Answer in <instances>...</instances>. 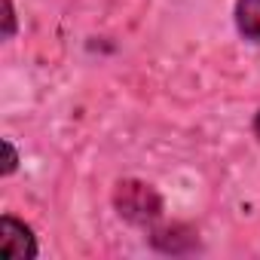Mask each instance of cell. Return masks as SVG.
Instances as JSON below:
<instances>
[{"label": "cell", "mask_w": 260, "mask_h": 260, "mask_svg": "<svg viewBox=\"0 0 260 260\" xmlns=\"http://www.w3.org/2000/svg\"><path fill=\"white\" fill-rule=\"evenodd\" d=\"M113 205L128 223H141V226L153 223L162 214L159 193L150 184H144V181H119L116 193H113Z\"/></svg>", "instance_id": "6da1fadb"}, {"label": "cell", "mask_w": 260, "mask_h": 260, "mask_svg": "<svg viewBox=\"0 0 260 260\" xmlns=\"http://www.w3.org/2000/svg\"><path fill=\"white\" fill-rule=\"evenodd\" d=\"M0 257L4 260H31L37 257V239L31 233V226H25L22 220L4 214L0 217Z\"/></svg>", "instance_id": "7a4b0ae2"}, {"label": "cell", "mask_w": 260, "mask_h": 260, "mask_svg": "<svg viewBox=\"0 0 260 260\" xmlns=\"http://www.w3.org/2000/svg\"><path fill=\"white\" fill-rule=\"evenodd\" d=\"M236 28L245 40L260 43V0H236Z\"/></svg>", "instance_id": "3957f363"}, {"label": "cell", "mask_w": 260, "mask_h": 260, "mask_svg": "<svg viewBox=\"0 0 260 260\" xmlns=\"http://www.w3.org/2000/svg\"><path fill=\"white\" fill-rule=\"evenodd\" d=\"M4 147H7V166H4V175H13V169H16L19 156H16V147H13V141H4Z\"/></svg>", "instance_id": "277c9868"}, {"label": "cell", "mask_w": 260, "mask_h": 260, "mask_svg": "<svg viewBox=\"0 0 260 260\" xmlns=\"http://www.w3.org/2000/svg\"><path fill=\"white\" fill-rule=\"evenodd\" d=\"M4 7H7V37H13V31H16V16H13V0H4Z\"/></svg>", "instance_id": "5b68a950"}, {"label": "cell", "mask_w": 260, "mask_h": 260, "mask_svg": "<svg viewBox=\"0 0 260 260\" xmlns=\"http://www.w3.org/2000/svg\"><path fill=\"white\" fill-rule=\"evenodd\" d=\"M254 135L260 138V113H257V119H254Z\"/></svg>", "instance_id": "8992f818"}]
</instances>
